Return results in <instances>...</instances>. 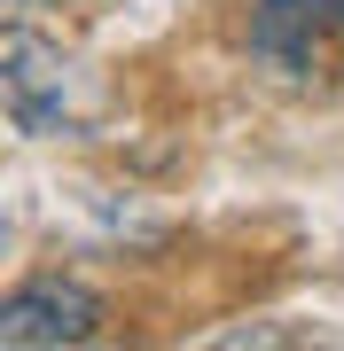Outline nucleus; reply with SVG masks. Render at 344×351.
<instances>
[{"label":"nucleus","instance_id":"obj_3","mask_svg":"<svg viewBox=\"0 0 344 351\" xmlns=\"http://www.w3.org/2000/svg\"><path fill=\"white\" fill-rule=\"evenodd\" d=\"M329 32H344V0H258L251 8V55H266L290 78L321 55Z\"/></svg>","mask_w":344,"mask_h":351},{"label":"nucleus","instance_id":"obj_1","mask_svg":"<svg viewBox=\"0 0 344 351\" xmlns=\"http://www.w3.org/2000/svg\"><path fill=\"white\" fill-rule=\"evenodd\" d=\"M0 78H8V110H16V125H24L32 141L71 133V117H63L71 63H63L55 39H39L32 24H8V32H0Z\"/></svg>","mask_w":344,"mask_h":351},{"label":"nucleus","instance_id":"obj_2","mask_svg":"<svg viewBox=\"0 0 344 351\" xmlns=\"http://www.w3.org/2000/svg\"><path fill=\"white\" fill-rule=\"evenodd\" d=\"M102 328V297L87 281H32L0 304V343H87Z\"/></svg>","mask_w":344,"mask_h":351}]
</instances>
